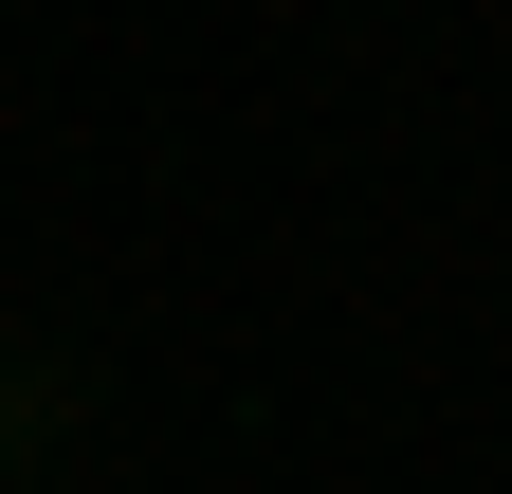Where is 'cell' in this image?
<instances>
[{
	"instance_id": "1",
	"label": "cell",
	"mask_w": 512,
	"mask_h": 494,
	"mask_svg": "<svg viewBox=\"0 0 512 494\" xmlns=\"http://www.w3.org/2000/svg\"><path fill=\"white\" fill-rule=\"evenodd\" d=\"M55 440H74V385H55V366H0V494H19Z\"/></svg>"
}]
</instances>
